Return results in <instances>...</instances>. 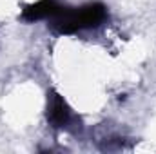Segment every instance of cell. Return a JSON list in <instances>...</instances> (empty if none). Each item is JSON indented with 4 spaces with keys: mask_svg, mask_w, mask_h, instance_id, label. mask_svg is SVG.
<instances>
[{
    "mask_svg": "<svg viewBox=\"0 0 156 154\" xmlns=\"http://www.w3.org/2000/svg\"><path fill=\"white\" fill-rule=\"evenodd\" d=\"M107 16V9L102 4H89L78 9H60L53 16V26L58 33H76L80 29L96 27Z\"/></svg>",
    "mask_w": 156,
    "mask_h": 154,
    "instance_id": "1",
    "label": "cell"
},
{
    "mask_svg": "<svg viewBox=\"0 0 156 154\" xmlns=\"http://www.w3.org/2000/svg\"><path fill=\"white\" fill-rule=\"evenodd\" d=\"M71 118V111L60 94H51L47 102V120L55 127H64Z\"/></svg>",
    "mask_w": 156,
    "mask_h": 154,
    "instance_id": "2",
    "label": "cell"
},
{
    "mask_svg": "<svg viewBox=\"0 0 156 154\" xmlns=\"http://www.w3.org/2000/svg\"><path fill=\"white\" fill-rule=\"evenodd\" d=\"M62 7L55 2V0H40L37 4H31L24 9L22 16L29 22H35V20H42V18H53Z\"/></svg>",
    "mask_w": 156,
    "mask_h": 154,
    "instance_id": "3",
    "label": "cell"
}]
</instances>
